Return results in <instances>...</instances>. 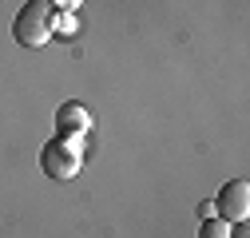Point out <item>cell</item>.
I'll list each match as a JSON object with an SVG mask.
<instances>
[{"instance_id":"obj_6","label":"cell","mask_w":250,"mask_h":238,"mask_svg":"<svg viewBox=\"0 0 250 238\" xmlns=\"http://www.w3.org/2000/svg\"><path fill=\"white\" fill-rule=\"evenodd\" d=\"M76 28H80V24H76V16H72V12H56V16H52V32H64V36H72Z\"/></svg>"},{"instance_id":"obj_8","label":"cell","mask_w":250,"mask_h":238,"mask_svg":"<svg viewBox=\"0 0 250 238\" xmlns=\"http://www.w3.org/2000/svg\"><path fill=\"white\" fill-rule=\"evenodd\" d=\"M48 4H52V8H60V12H72L80 0H48Z\"/></svg>"},{"instance_id":"obj_4","label":"cell","mask_w":250,"mask_h":238,"mask_svg":"<svg viewBox=\"0 0 250 238\" xmlns=\"http://www.w3.org/2000/svg\"><path fill=\"white\" fill-rule=\"evenodd\" d=\"M56 131H60V139H80V135H87L91 131V115H87V107L83 103H60V111H56Z\"/></svg>"},{"instance_id":"obj_2","label":"cell","mask_w":250,"mask_h":238,"mask_svg":"<svg viewBox=\"0 0 250 238\" xmlns=\"http://www.w3.org/2000/svg\"><path fill=\"white\" fill-rule=\"evenodd\" d=\"M80 167H83V155H80V147L72 139H60L56 135V139H48L40 147V171L48 178H56V183H68Z\"/></svg>"},{"instance_id":"obj_9","label":"cell","mask_w":250,"mask_h":238,"mask_svg":"<svg viewBox=\"0 0 250 238\" xmlns=\"http://www.w3.org/2000/svg\"><path fill=\"white\" fill-rule=\"evenodd\" d=\"M230 238H250V234H246V218H242V222H230Z\"/></svg>"},{"instance_id":"obj_7","label":"cell","mask_w":250,"mask_h":238,"mask_svg":"<svg viewBox=\"0 0 250 238\" xmlns=\"http://www.w3.org/2000/svg\"><path fill=\"white\" fill-rule=\"evenodd\" d=\"M199 215H203V218H214V198H203V202H199Z\"/></svg>"},{"instance_id":"obj_1","label":"cell","mask_w":250,"mask_h":238,"mask_svg":"<svg viewBox=\"0 0 250 238\" xmlns=\"http://www.w3.org/2000/svg\"><path fill=\"white\" fill-rule=\"evenodd\" d=\"M12 36L20 48H40L52 40V4L48 0H28L12 20Z\"/></svg>"},{"instance_id":"obj_5","label":"cell","mask_w":250,"mask_h":238,"mask_svg":"<svg viewBox=\"0 0 250 238\" xmlns=\"http://www.w3.org/2000/svg\"><path fill=\"white\" fill-rule=\"evenodd\" d=\"M199 238H230V222L227 218H203V226H199Z\"/></svg>"},{"instance_id":"obj_3","label":"cell","mask_w":250,"mask_h":238,"mask_svg":"<svg viewBox=\"0 0 250 238\" xmlns=\"http://www.w3.org/2000/svg\"><path fill=\"white\" fill-rule=\"evenodd\" d=\"M214 215L227 222H242L250 215V183L246 178H230L223 183V191L214 195Z\"/></svg>"}]
</instances>
